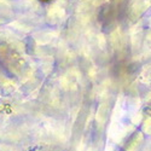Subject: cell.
Returning <instances> with one entry per match:
<instances>
[{"instance_id": "cell-1", "label": "cell", "mask_w": 151, "mask_h": 151, "mask_svg": "<svg viewBox=\"0 0 151 151\" xmlns=\"http://www.w3.org/2000/svg\"><path fill=\"white\" fill-rule=\"evenodd\" d=\"M41 1H48V0H41Z\"/></svg>"}]
</instances>
